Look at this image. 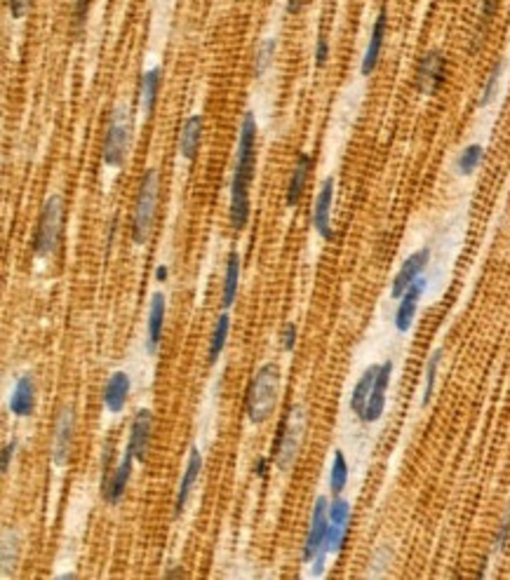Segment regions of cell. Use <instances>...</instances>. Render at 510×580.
I'll return each instance as SVG.
<instances>
[{"label":"cell","mask_w":510,"mask_h":580,"mask_svg":"<svg viewBox=\"0 0 510 580\" xmlns=\"http://www.w3.org/2000/svg\"><path fill=\"white\" fill-rule=\"evenodd\" d=\"M7 7H10V14H12L14 20H21L28 12L31 0H7Z\"/></svg>","instance_id":"39"},{"label":"cell","mask_w":510,"mask_h":580,"mask_svg":"<svg viewBox=\"0 0 510 580\" xmlns=\"http://www.w3.org/2000/svg\"><path fill=\"white\" fill-rule=\"evenodd\" d=\"M35 397H38L35 379L31 373H21L20 379L14 380L12 393H10V400H7L10 414L17 416V419H28L35 411Z\"/></svg>","instance_id":"15"},{"label":"cell","mask_w":510,"mask_h":580,"mask_svg":"<svg viewBox=\"0 0 510 580\" xmlns=\"http://www.w3.org/2000/svg\"><path fill=\"white\" fill-rule=\"evenodd\" d=\"M256 118L252 111L242 115L240 134H238V153H235L233 181H231V208L229 221L233 231H242L247 226L252 202H249V186L255 179L256 169Z\"/></svg>","instance_id":"1"},{"label":"cell","mask_w":510,"mask_h":580,"mask_svg":"<svg viewBox=\"0 0 510 580\" xmlns=\"http://www.w3.org/2000/svg\"><path fill=\"white\" fill-rule=\"evenodd\" d=\"M74 437H75V409L74 404H64V407L59 409L57 423H54V437H52L54 467L68 466L71 454H74Z\"/></svg>","instance_id":"8"},{"label":"cell","mask_w":510,"mask_h":580,"mask_svg":"<svg viewBox=\"0 0 510 580\" xmlns=\"http://www.w3.org/2000/svg\"><path fill=\"white\" fill-rule=\"evenodd\" d=\"M161 81H162V71L158 67L144 71L139 78V104H141V114L146 115V118L153 115L158 92H161Z\"/></svg>","instance_id":"23"},{"label":"cell","mask_w":510,"mask_h":580,"mask_svg":"<svg viewBox=\"0 0 510 580\" xmlns=\"http://www.w3.org/2000/svg\"><path fill=\"white\" fill-rule=\"evenodd\" d=\"M386 34H388V10L381 7L379 14H376L374 24H372L370 41H367V47H365L363 64H360V74H363L365 78H370L376 68H379V61H381V52H383V43H386Z\"/></svg>","instance_id":"12"},{"label":"cell","mask_w":510,"mask_h":580,"mask_svg":"<svg viewBox=\"0 0 510 580\" xmlns=\"http://www.w3.org/2000/svg\"><path fill=\"white\" fill-rule=\"evenodd\" d=\"M129 144H132V114H129L128 104L121 101V104H115L114 106L111 121H108L104 151H101L104 165L114 167V169L125 165Z\"/></svg>","instance_id":"4"},{"label":"cell","mask_w":510,"mask_h":580,"mask_svg":"<svg viewBox=\"0 0 510 580\" xmlns=\"http://www.w3.org/2000/svg\"><path fill=\"white\" fill-rule=\"evenodd\" d=\"M303 435H306V409L302 404H294L287 411L285 423H282L276 442V451H273V460H276L278 470L287 473L289 467L294 466L299 449H302Z\"/></svg>","instance_id":"6"},{"label":"cell","mask_w":510,"mask_h":580,"mask_svg":"<svg viewBox=\"0 0 510 580\" xmlns=\"http://www.w3.org/2000/svg\"><path fill=\"white\" fill-rule=\"evenodd\" d=\"M390 379H393V360H386L379 364L374 390H372L367 409H365L363 419H360L363 423H376V420H381L383 409H386V395H388Z\"/></svg>","instance_id":"17"},{"label":"cell","mask_w":510,"mask_h":580,"mask_svg":"<svg viewBox=\"0 0 510 580\" xmlns=\"http://www.w3.org/2000/svg\"><path fill=\"white\" fill-rule=\"evenodd\" d=\"M61 233H64V200L61 195H50L43 205L34 233L35 256L41 259L52 256L61 245Z\"/></svg>","instance_id":"5"},{"label":"cell","mask_w":510,"mask_h":580,"mask_svg":"<svg viewBox=\"0 0 510 580\" xmlns=\"http://www.w3.org/2000/svg\"><path fill=\"white\" fill-rule=\"evenodd\" d=\"M483 161H484L483 144H468V146L461 148V153L457 155L454 169H457L459 176H470V174L477 172V167L483 165Z\"/></svg>","instance_id":"28"},{"label":"cell","mask_w":510,"mask_h":580,"mask_svg":"<svg viewBox=\"0 0 510 580\" xmlns=\"http://www.w3.org/2000/svg\"><path fill=\"white\" fill-rule=\"evenodd\" d=\"M498 7H501V0H483V10H480V20H477V31H475V41H483L484 31L490 28L491 20L497 17Z\"/></svg>","instance_id":"34"},{"label":"cell","mask_w":510,"mask_h":580,"mask_svg":"<svg viewBox=\"0 0 510 580\" xmlns=\"http://www.w3.org/2000/svg\"><path fill=\"white\" fill-rule=\"evenodd\" d=\"M376 373H379V364H372V367L365 369V373L360 376V380L353 388V393H350V411L357 416V419H363L365 409H367V402H370V395L374 390L376 383Z\"/></svg>","instance_id":"24"},{"label":"cell","mask_w":510,"mask_h":580,"mask_svg":"<svg viewBox=\"0 0 510 580\" xmlns=\"http://www.w3.org/2000/svg\"><path fill=\"white\" fill-rule=\"evenodd\" d=\"M306 5V0H287V12L289 14H299Z\"/></svg>","instance_id":"41"},{"label":"cell","mask_w":510,"mask_h":580,"mask_svg":"<svg viewBox=\"0 0 510 580\" xmlns=\"http://www.w3.org/2000/svg\"><path fill=\"white\" fill-rule=\"evenodd\" d=\"M296 336H299V329H296L294 322H287L285 327H282L280 341H282V350L285 353H292L296 348Z\"/></svg>","instance_id":"36"},{"label":"cell","mask_w":510,"mask_h":580,"mask_svg":"<svg viewBox=\"0 0 510 580\" xmlns=\"http://www.w3.org/2000/svg\"><path fill=\"white\" fill-rule=\"evenodd\" d=\"M14 451H17V440L7 442L5 447H3V451H0V470H3V473L10 470V463H12V459H14Z\"/></svg>","instance_id":"38"},{"label":"cell","mask_w":510,"mask_h":580,"mask_svg":"<svg viewBox=\"0 0 510 580\" xmlns=\"http://www.w3.org/2000/svg\"><path fill=\"white\" fill-rule=\"evenodd\" d=\"M202 473V454L198 447L188 449V459H186V467H184L182 482H179V489H177L175 496V517L184 513V507H186L188 498H191V491H193L195 482L200 477Z\"/></svg>","instance_id":"19"},{"label":"cell","mask_w":510,"mask_h":580,"mask_svg":"<svg viewBox=\"0 0 510 580\" xmlns=\"http://www.w3.org/2000/svg\"><path fill=\"white\" fill-rule=\"evenodd\" d=\"M444 78H447V59L440 50H428L419 59L417 67V90L423 97H433V94L443 87Z\"/></svg>","instance_id":"9"},{"label":"cell","mask_w":510,"mask_h":580,"mask_svg":"<svg viewBox=\"0 0 510 580\" xmlns=\"http://www.w3.org/2000/svg\"><path fill=\"white\" fill-rule=\"evenodd\" d=\"M346 536H349V527H343V524H332V521H329L323 554H327V557H336V554L343 550Z\"/></svg>","instance_id":"32"},{"label":"cell","mask_w":510,"mask_h":580,"mask_svg":"<svg viewBox=\"0 0 510 580\" xmlns=\"http://www.w3.org/2000/svg\"><path fill=\"white\" fill-rule=\"evenodd\" d=\"M229 333H231V317L229 313H222L219 317H216L212 336H209V350H208L209 364H216V362H219L224 348H226V343H229Z\"/></svg>","instance_id":"26"},{"label":"cell","mask_w":510,"mask_h":580,"mask_svg":"<svg viewBox=\"0 0 510 580\" xmlns=\"http://www.w3.org/2000/svg\"><path fill=\"white\" fill-rule=\"evenodd\" d=\"M334 193H336V179L334 176H325L320 184V191L313 202V212H310V221L316 233L323 240H334V226H332V208H334Z\"/></svg>","instance_id":"10"},{"label":"cell","mask_w":510,"mask_h":580,"mask_svg":"<svg viewBox=\"0 0 510 580\" xmlns=\"http://www.w3.org/2000/svg\"><path fill=\"white\" fill-rule=\"evenodd\" d=\"M202 127H205V118H202V114H195L188 115L179 129V155L186 162H193L198 151H200Z\"/></svg>","instance_id":"22"},{"label":"cell","mask_w":510,"mask_h":580,"mask_svg":"<svg viewBox=\"0 0 510 580\" xmlns=\"http://www.w3.org/2000/svg\"><path fill=\"white\" fill-rule=\"evenodd\" d=\"M443 348H437L430 353L423 367V393H421V407H428L433 395H435V383H437V372H440V362H443Z\"/></svg>","instance_id":"27"},{"label":"cell","mask_w":510,"mask_h":580,"mask_svg":"<svg viewBox=\"0 0 510 580\" xmlns=\"http://www.w3.org/2000/svg\"><path fill=\"white\" fill-rule=\"evenodd\" d=\"M168 275H169V268L168 266H158V268H155V280H158V282L168 280Z\"/></svg>","instance_id":"42"},{"label":"cell","mask_w":510,"mask_h":580,"mask_svg":"<svg viewBox=\"0 0 510 580\" xmlns=\"http://www.w3.org/2000/svg\"><path fill=\"white\" fill-rule=\"evenodd\" d=\"M504 71H506V61L498 59L497 64L491 67L490 74H487V81H484L483 90H480V99H477V106L487 108L491 101L497 99L498 90H501V78H504Z\"/></svg>","instance_id":"29"},{"label":"cell","mask_w":510,"mask_h":580,"mask_svg":"<svg viewBox=\"0 0 510 580\" xmlns=\"http://www.w3.org/2000/svg\"><path fill=\"white\" fill-rule=\"evenodd\" d=\"M276 50H278L276 38H266V41L259 45V50H256V61H255L256 78H262V75L266 74V68L271 67V61H273V57H276Z\"/></svg>","instance_id":"33"},{"label":"cell","mask_w":510,"mask_h":580,"mask_svg":"<svg viewBox=\"0 0 510 580\" xmlns=\"http://www.w3.org/2000/svg\"><path fill=\"white\" fill-rule=\"evenodd\" d=\"M510 543V503L506 507V514L501 524L497 529V536H494V553H506V547Z\"/></svg>","instance_id":"35"},{"label":"cell","mask_w":510,"mask_h":580,"mask_svg":"<svg viewBox=\"0 0 510 580\" xmlns=\"http://www.w3.org/2000/svg\"><path fill=\"white\" fill-rule=\"evenodd\" d=\"M129 390H132V379L128 372H114L108 376L101 390V402L111 414H121L122 409L128 407Z\"/></svg>","instance_id":"18"},{"label":"cell","mask_w":510,"mask_h":580,"mask_svg":"<svg viewBox=\"0 0 510 580\" xmlns=\"http://www.w3.org/2000/svg\"><path fill=\"white\" fill-rule=\"evenodd\" d=\"M165 315H168V299H165V294L162 292H155L153 296H151L146 322V350L151 355L161 346L162 329H165Z\"/></svg>","instance_id":"20"},{"label":"cell","mask_w":510,"mask_h":580,"mask_svg":"<svg viewBox=\"0 0 510 580\" xmlns=\"http://www.w3.org/2000/svg\"><path fill=\"white\" fill-rule=\"evenodd\" d=\"M135 463H137L135 456L125 449V454H122V459L118 460V466H115L106 477H101V494H104V498H106L111 506H118V503L122 500V496H125V491H128V484H129V477H132V470H135Z\"/></svg>","instance_id":"11"},{"label":"cell","mask_w":510,"mask_h":580,"mask_svg":"<svg viewBox=\"0 0 510 580\" xmlns=\"http://www.w3.org/2000/svg\"><path fill=\"white\" fill-rule=\"evenodd\" d=\"M349 460L343 456V451L336 449L334 459H332V467H329V491L332 496H341L346 484H349Z\"/></svg>","instance_id":"31"},{"label":"cell","mask_w":510,"mask_h":580,"mask_svg":"<svg viewBox=\"0 0 510 580\" xmlns=\"http://www.w3.org/2000/svg\"><path fill=\"white\" fill-rule=\"evenodd\" d=\"M313 172V155L310 153H299L296 155V162L292 167V174H289V184H287V193H285V205L294 209L302 200L303 191H306V184H309V176Z\"/></svg>","instance_id":"21"},{"label":"cell","mask_w":510,"mask_h":580,"mask_svg":"<svg viewBox=\"0 0 510 580\" xmlns=\"http://www.w3.org/2000/svg\"><path fill=\"white\" fill-rule=\"evenodd\" d=\"M88 10H90V0H75V20H78V24L85 21V17H88Z\"/></svg>","instance_id":"40"},{"label":"cell","mask_w":510,"mask_h":580,"mask_svg":"<svg viewBox=\"0 0 510 580\" xmlns=\"http://www.w3.org/2000/svg\"><path fill=\"white\" fill-rule=\"evenodd\" d=\"M151 440H153V411L151 409H139L135 419H132V426H129L128 451L139 463H144L148 459Z\"/></svg>","instance_id":"14"},{"label":"cell","mask_w":510,"mask_h":580,"mask_svg":"<svg viewBox=\"0 0 510 580\" xmlns=\"http://www.w3.org/2000/svg\"><path fill=\"white\" fill-rule=\"evenodd\" d=\"M158 198H161V174H158V169H148L141 176L135 214H132V242L137 247H144L151 238L155 214H158Z\"/></svg>","instance_id":"3"},{"label":"cell","mask_w":510,"mask_h":580,"mask_svg":"<svg viewBox=\"0 0 510 580\" xmlns=\"http://www.w3.org/2000/svg\"><path fill=\"white\" fill-rule=\"evenodd\" d=\"M278 400H280V367L276 362H266L256 369L249 380L247 397H245V411H247L249 423L263 426L276 414Z\"/></svg>","instance_id":"2"},{"label":"cell","mask_w":510,"mask_h":580,"mask_svg":"<svg viewBox=\"0 0 510 580\" xmlns=\"http://www.w3.org/2000/svg\"><path fill=\"white\" fill-rule=\"evenodd\" d=\"M329 527V500L327 496H318L313 513H310V524L306 531V540H303L302 560L303 564H310L318 554H323L325 538H327Z\"/></svg>","instance_id":"7"},{"label":"cell","mask_w":510,"mask_h":580,"mask_svg":"<svg viewBox=\"0 0 510 580\" xmlns=\"http://www.w3.org/2000/svg\"><path fill=\"white\" fill-rule=\"evenodd\" d=\"M426 287H428V280L426 278H419L414 285H412L407 292L400 296V303H397V310H396V317H393V325H396V329L400 333H407L412 332V327H414V317H417V310H419V301H421L423 292H426Z\"/></svg>","instance_id":"16"},{"label":"cell","mask_w":510,"mask_h":580,"mask_svg":"<svg viewBox=\"0 0 510 580\" xmlns=\"http://www.w3.org/2000/svg\"><path fill=\"white\" fill-rule=\"evenodd\" d=\"M430 263V247H421L414 254H410L407 259L403 261V266L393 278V285H390V296L393 299H400L407 289L414 285V282L421 278V273L426 270V266Z\"/></svg>","instance_id":"13"},{"label":"cell","mask_w":510,"mask_h":580,"mask_svg":"<svg viewBox=\"0 0 510 580\" xmlns=\"http://www.w3.org/2000/svg\"><path fill=\"white\" fill-rule=\"evenodd\" d=\"M240 254L231 252L226 259V278H224V289H222V306L224 310H229L238 299V289H240Z\"/></svg>","instance_id":"25"},{"label":"cell","mask_w":510,"mask_h":580,"mask_svg":"<svg viewBox=\"0 0 510 580\" xmlns=\"http://www.w3.org/2000/svg\"><path fill=\"white\" fill-rule=\"evenodd\" d=\"M313 57H316V67L325 68L329 61V41L325 38V34L318 35L316 41V50H313Z\"/></svg>","instance_id":"37"},{"label":"cell","mask_w":510,"mask_h":580,"mask_svg":"<svg viewBox=\"0 0 510 580\" xmlns=\"http://www.w3.org/2000/svg\"><path fill=\"white\" fill-rule=\"evenodd\" d=\"M0 560H3V576H10V568L14 571V564L20 560V534L14 529H3V545H0Z\"/></svg>","instance_id":"30"},{"label":"cell","mask_w":510,"mask_h":580,"mask_svg":"<svg viewBox=\"0 0 510 580\" xmlns=\"http://www.w3.org/2000/svg\"><path fill=\"white\" fill-rule=\"evenodd\" d=\"M266 459H259L256 460V466H255V470L256 473H259V477H262V480H266V473H269V470H266Z\"/></svg>","instance_id":"43"}]
</instances>
